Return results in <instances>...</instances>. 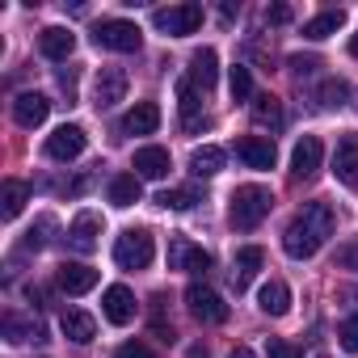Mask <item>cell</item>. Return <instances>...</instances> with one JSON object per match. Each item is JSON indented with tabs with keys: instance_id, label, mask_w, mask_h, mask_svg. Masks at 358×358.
<instances>
[{
	"instance_id": "cell-43",
	"label": "cell",
	"mask_w": 358,
	"mask_h": 358,
	"mask_svg": "<svg viewBox=\"0 0 358 358\" xmlns=\"http://www.w3.org/2000/svg\"><path fill=\"white\" fill-rule=\"evenodd\" d=\"M186 358H211V354H207V345H190V354H186Z\"/></svg>"
},
{
	"instance_id": "cell-38",
	"label": "cell",
	"mask_w": 358,
	"mask_h": 358,
	"mask_svg": "<svg viewBox=\"0 0 358 358\" xmlns=\"http://www.w3.org/2000/svg\"><path fill=\"white\" fill-rule=\"evenodd\" d=\"M337 266L358 274V241H350V245H341V249H337Z\"/></svg>"
},
{
	"instance_id": "cell-31",
	"label": "cell",
	"mask_w": 358,
	"mask_h": 358,
	"mask_svg": "<svg viewBox=\"0 0 358 358\" xmlns=\"http://www.w3.org/2000/svg\"><path fill=\"white\" fill-rule=\"evenodd\" d=\"M350 101V85L345 80H324L320 89H316V106L320 110H341Z\"/></svg>"
},
{
	"instance_id": "cell-34",
	"label": "cell",
	"mask_w": 358,
	"mask_h": 358,
	"mask_svg": "<svg viewBox=\"0 0 358 358\" xmlns=\"http://www.w3.org/2000/svg\"><path fill=\"white\" fill-rule=\"evenodd\" d=\"M156 203H160L164 211H190V207L199 203V194H194V190H164Z\"/></svg>"
},
{
	"instance_id": "cell-30",
	"label": "cell",
	"mask_w": 358,
	"mask_h": 358,
	"mask_svg": "<svg viewBox=\"0 0 358 358\" xmlns=\"http://www.w3.org/2000/svg\"><path fill=\"white\" fill-rule=\"evenodd\" d=\"M43 324L38 320H22V316H5V341L9 345H22V341H43Z\"/></svg>"
},
{
	"instance_id": "cell-26",
	"label": "cell",
	"mask_w": 358,
	"mask_h": 358,
	"mask_svg": "<svg viewBox=\"0 0 358 358\" xmlns=\"http://www.w3.org/2000/svg\"><path fill=\"white\" fill-rule=\"evenodd\" d=\"M110 203L114 207H135L139 203V194H143V186H139V177L135 173H118V177H110Z\"/></svg>"
},
{
	"instance_id": "cell-9",
	"label": "cell",
	"mask_w": 358,
	"mask_h": 358,
	"mask_svg": "<svg viewBox=\"0 0 358 358\" xmlns=\"http://www.w3.org/2000/svg\"><path fill=\"white\" fill-rule=\"evenodd\" d=\"M320 160H324V148L316 135H303L291 152V182H312V177L320 173Z\"/></svg>"
},
{
	"instance_id": "cell-10",
	"label": "cell",
	"mask_w": 358,
	"mask_h": 358,
	"mask_svg": "<svg viewBox=\"0 0 358 358\" xmlns=\"http://www.w3.org/2000/svg\"><path fill=\"white\" fill-rule=\"evenodd\" d=\"M333 177L341 186L358 190V131H345L337 139V152H333Z\"/></svg>"
},
{
	"instance_id": "cell-25",
	"label": "cell",
	"mask_w": 358,
	"mask_h": 358,
	"mask_svg": "<svg viewBox=\"0 0 358 358\" xmlns=\"http://www.w3.org/2000/svg\"><path fill=\"white\" fill-rule=\"evenodd\" d=\"M345 26V9H324V13H316V17H308L303 22V38H312V43H324L329 34H337Z\"/></svg>"
},
{
	"instance_id": "cell-5",
	"label": "cell",
	"mask_w": 358,
	"mask_h": 358,
	"mask_svg": "<svg viewBox=\"0 0 358 358\" xmlns=\"http://www.w3.org/2000/svg\"><path fill=\"white\" fill-rule=\"evenodd\" d=\"M152 26L169 38H186L203 26V5H169V9H156L152 13Z\"/></svg>"
},
{
	"instance_id": "cell-39",
	"label": "cell",
	"mask_w": 358,
	"mask_h": 358,
	"mask_svg": "<svg viewBox=\"0 0 358 358\" xmlns=\"http://www.w3.org/2000/svg\"><path fill=\"white\" fill-rule=\"evenodd\" d=\"M291 17H295L291 5H270V9H266V22H270V26H287Z\"/></svg>"
},
{
	"instance_id": "cell-11",
	"label": "cell",
	"mask_w": 358,
	"mask_h": 358,
	"mask_svg": "<svg viewBox=\"0 0 358 358\" xmlns=\"http://www.w3.org/2000/svg\"><path fill=\"white\" fill-rule=\"evenodd\" d=\"M122 97H127V72L122 68H97V76H93V106L110 110Z\"/></svg>"
},
{
	"instance_id": "cell-29",
	"label": "cell",
	"mask_w": 358,
	"mask_h": 358,
	"mask_svg": "<svg viewBox=\"0 0 358 358\" xmlns=\"http://www.w3.org/2000/svg\"><path fill=\"white\" fill-rule=\"evenodd\" d=\"M26 203H30V186L26 182H5L0 186V215L5 220H17Z\"/></svg>"
},
{
	"instance_id": "cell-40",
	"label": "cell",
	"mask_w": 358,
	"mask_h": 358,
	"mask_svg": "<svg viewBox=\"0 0 358 358\" xmlns=\"http://www.w3.org/2000/svg\"><path fill=\"white\" fill-rule=\"evenodd\" d=\"M118 358H152V350H148V345H139V341H127V345L118 350Z\"/></svg>"
},
{
	"instance_id": "cell-45",
	"label": "cell",
	"mask_w": 358,
	"mask_h": 358,
	"mask_svg": "<svg viewBox=\"0 0 358 358\" xmlns=\"http://www.w3.org/2000/svg\"><path fill=\"white\" fill-rule=\"evenodd\" d=\"M316 358H329V354H316Z\"/></svg>"
},
{
	"instance_id": "cell-32",
	"label": "cell",
	"mask_w": 358,
	"mask_h": 358,
	"mask_svg": "<svg viewBox=\"0 0 358 358\" xmlns=\"http://www.w3.org/2000/svg\"><path fill=\"white\" fill-rule=\"evenodd\" d=\"M228 89H232V101H253V72L245 64H232L228 68Z\"/></svg>"
},
{
	"instance_id": "cell-37",
	"label": "cell",
	"mask_w": 358,
	"mask_h": 358,
	"mask_svg": "<svg viewBox=\"0 0 358 358\" xmlns=\"http://www.w3.org/2000/svg\"><path fill=\"white\" fill-rule=\"evenodd\" d=\"M266 358H299V350L282 337H266Z\"/></svg>"
},
{
	"instance_id": "cell-20",
	"label": "cell",
	"mask_w": 358,
	"mask_h": 358,
	"mask_svg": "<svg viewBox=\"0 0 358 358\" xmlns=\"http://www.w3.org/2000/svg\"><path fill=\"white\" fill-rule=\"evenodd\" d=\"M38 47H43V55H47V59L64 64V59L76 51V34H72V30H64V26H47V30L38 34Z\"/></svg>"
},
{
	"instance_id": "cell-6",
	"label": "cell",
	"mask_w": 358,
	"mask_h": 358,
	"mask_svg": "<svg viewBox=\"0 0 358 358\" xmlns=\"http://www.w3.org/2000/svg\"><path fill=\"white\" fill-rule=\"evenodd\" d=\"M186 308H190V316L203 320V324H224V320H228L224 295L211 291V287H203V282H190V287H186Z\"/></svg>"
},
{
	"instance_id": "cell-14",
	"label": "cell",
	"mask_w": 358,
	"mask_h": 358,
	"mask_svg": "<svg viewBox=\"0 0 358 358\" xmlns=\"http://www.w3.org/2000/svg\"><path fill=\"white\" fill-rule=\"evenodd\" d=\"M169 169H173V160H169L164 148L148 143V148L135 152V177L139 182H160V177H169Z\"/></svg>"
},
{
	"instance_id": "cell-8",
	"label": "cell",
	"mask_w": 358,
	"mask_h": 358,
	"mask_svg": "<svg viewBox=\"0 0 358 358\" xmlns=\"http://www.w3.org/2000/svg\"><path fill=\"white\" fill-rule=\"evenodd\" d=\"M85 143H89V139H85V127L64 122V127H55V131L47 135V148H43V152H47L51 160H76V156L85 152Z\"/></svg>"
},
{
	"instance_id": "cell-7",
	"label": "cell",
	"mask_w": 358,
	"mask_h": 358,
	"mask_svg": "<svg viewBox=\"0 0 358 358\" xmlns=\"http://www.w3.org/2000/svg\"><path fill=\"white\" fill-rule=\"evenodd\" d=\"M169 270H182V274H207L211 270V253H203L194 241L186 236H173L169 241Z\"/></svg>"
},
{
	"instance_id": "cell-21",
	"label": "cell",
	"mask_w": 358,
	"mask_h": 358,
	"mask_svg": "<svg viewBox=\"0 0 358 358\" xmlns=\"http://www.w3.org/2000/svg\"><path fill=\"white\" fill-rule=\"evenodd\" d=\"M215 76H220V55H215L211 47H199V51L190 55V85L207 93V89L215 85Z\"/></svg>"
},
{
	"instance_id": "cell-1",
	"label": "cell",
	"mask_w": 358,
	"mask_h": 358,
	"mask_svg": "<svg viewBox=\"0 0 358 358\" xmlns=\"http://www.w3.org/2000/svg\"><path fill=\"white\" fill-rule=\"evenodd\" d=\"M333 228H337V211H333L329 203H308V207L287 224V232H282V249H287V257H295V262L316 257L320 245L333 236Z\"/></svg>"
},
{
	"instance_id": "cell-44",
	"label": "cell",
	"mask_w": 358,
	"mask_h": 358,
	"mask_svg": "<svg viewBox=\"0 0 358 358\" xmlns=\"http://www.w3.org/2000/svg\"><path fill=\"white\" fill-rule=\"evenodd\" d=\"M350 55H354V59H358V34H354V38H350Z\"/></svg>"
},
{
	"instance_id": "cell-23",
	"label": "cell",
	"mask_w": 358,
	"mask_h": 358,
	"mask_svg": "<svg viewBox=\"0 0 358 358\" xmlns=\"http://www.w3.org/2000/svg\"><path fill=\"white\" fill-rule=\"evenodd\" d=\"M59 329H64V337L76 341V345H89V341L97 337V320H93L89 312H80V308H68V312L59 316Z\"/></svg>"
},
{
	"instance_id": "cell-13",
	"label": "cell",
	"mask_w": 358,
	"mask_h": 358,
	"mask_svg": "<svg viewBox=\"0 0 358 358\" xmlns=\"http://www.w3.org/2000/svg\"><path fill=\"white\" fill-rule=\"evenodd\" d=\"M97 270L93 266H85V262H64L59 266V274H55V287L64 291V295H85V291H93L97 287Z\"/></svg>"
},
{
	"instance_id": "cell-4",
	"label": "cell",
	"mask_w": 358,
	"mask_h": 358,
	"mask_svg": "<svg viewBox=\"0 0 358 358\" xmlns=\"http://www.w3.org/2000/svg\"><path fill=\"white\" fill-rule=\"evenodd\" d=\"M93 43H97L101 51H122V55H131V51H139V47H143V30H139L135 22L106 17V22L93 30Z\"/></svg>"
},
{
	"instance_id": "cell-17",
	"label": "cell",
	"mask_w": 358,
	"mask_h": 358,
	"mask_svg": "<svg viewBox=\"0 0 358 358\" xmlns=\"http://www.w3.org/2000/svg\"><path fill=\"white\" fill-rule=\"evenodd\" d=\"M101 312H106V320L110 324H131L135 320V295L127 291V287H106V295H101Z\"/></svg>"
},
{
	"instance_id": "cell-3",
	"label": "cell",
	"mask_w": 358,
	"mask_h": 358,
	"mask_svg": "<svg viewBox=\"0 0 358 358\" xmlns=\"http://www.w3.org/2000/svg\"><path fill=\"white\" fill-rule=\"evenodd\" d=\"M156 257V241L148 228H127L118 241H114V262L118 270H148Z\"/></svg>"
},
{
	"instance_id": "cell-2",
	"label": "cell",
	"mask_w": 358,
	"mask_h": 358,
	"mask_svg": "<svg viewBox=\"0 0 358 358\" xmlns=\"http://www.w3.org/2000/svg\"><path fill=\"white\" fill-rule=\"evenodd\" d=\"M270 207H274V194H270L266 186H241V190H232L228 220H232V228L249 232V228H257V224L270 215Z\"/></svg>"
},
{
	"instance_id": "cell-15",
	"label": "cell",
	"mask_w": 358,
	"mask_h": 358,
	"mask_svg": "<svg viewBox=\"0 0 358 358\" xmlns=\"http://www.w3.org/2000/svg\"><path fill=\"white\" fill-rule=\"evenodd\" d=\"M236 156H241L249 169H274V160H278V152H274V143H270L266 135H245V139H236Z\"/></svg>"
},
{
	"instance_id": "cell-35",
	"label": "cell",
	"mask_w": 358,
	"mask_h": 358,
	"mask_svg": "<svg viewBox=\"0 0 358 358\" xmlns=\"http://www.w3.org/2000/svg\"><path fill=\"white\" fill-rule=\"evenodd\" d=\"M287 68H291V76H295V80H308V76H316L320 59H316V55H291V59H287Z\"/></svg>"
},
{
	"instance_id": "cell-18",
	"label": "cell",
	"mask_w": 358,
	"mask_h": 358,
	"mask_svg": "<svg viewBox=\"0 0 358 358\" xmlns=\"http://www.w3.org/2000/svg\"><path fill=\"white\" fill-rule=\"evenodd\" d=\"M177 110H182V131H199L207 127V114H203V97L190 80L177 85Z\"/></svg>"
},
{
	"instance_id": "cell-41",
	"label": "cell",
	"mask_w": 358,
	"mask_h": 358,
	"mask_svg": "<svg viewBox=\"0 0 358 358\" xmlns=\"http://www.w3.org/2000/svg\"><path fill=\"white\" fill-rule=\"evenodd\" d=\"M59 89H64L68 97L76 93V72H72V68H64V72H59Z\"/></svg>"
},
{
	"instance_id": "cell-42",
	"label": "cell",
	"mask_w": 358,
	"mask_h": 358,
	"mask_svg": "<svg viewBox=\"0 0 358 358\" xmlns=\"http://www.w3.org/2000/svg\"><path fill=\"white\" fill-rule=\"evenodd\" d=\"M228 358H257V354H253V350H249V345H236V350H232V354H228Z\"/></svg>"
},
{
	"instance_id": "cell-27",
	"label": "cell",
	"mask_w": 358,
	"mask_h": 358,
	"mask_svg": "<svg viewBox=\"0 0 358 358\" xmlns=\"http://www.w3.org/2000/svg\"><path fill=\"white\" fill-rule=\"evenodd\" d=\"M249 114H253V122H257V127H270V131H278V127H282V101H278L274 93L253 97V101H249Z\"/></svg>"
},
{
	"instance_id": "cell-33",
	"label": "cell",
	"mask_w": 358,
	"mask_h": 358,
	"mask_svg": "<svg viewBox=\"0 0 358 358\" xmlns=\"http://www.w3.org/2000/svg\"><path fill=\"white\" fill-rule=\"evenodd\" d=\"M51 232H55V220H51V215H43V220H38V224L26 232L22 249H26V253H38V249H47V245H51Z\"/></svg>"
},
{
	"instance_id": "cell-28",
	"label": "cell",
	"mask_w": 358,
	"mask_h": 358,
	"mask_svg": "<svg viewBox=\"0 0 358 358\" xmlns=\"http://www.w3.org/2000/svg\"><path fill=\"white\" fill-rule=\"evenodd\" d=\"M224 148H215V143H203V148H194L190 152V173L194 177H215L220 169H224Z\"/></svg>"
},
{
	"instance_id": "cell-24",
	"label": "cell",
	"mask_w": 358,
	"mask_h": 358,
	"mask_svg": "<svg viewBox=\"0 0 358 358\" xmlns=\"http://www.w3.org/2000/svg\"><path fill=\"white\" fill-rule=\"evenodd\" d=\"M257 308H262L266 316H287V312H291V287H287L282 278H270V282L257 291Z\"/></svg>"
},
{
	"instance_id": "cell-16",
	"label": "cell",
	"mask_w": 358,
	"mask_h": 358,
	"mask_svg": "<svg viewBox=\"0 0 358 358\" xmlns=\"http://www.w3.org/2000/svg\"><path fill=\"white\" fill-rule=\"evenodd\" d=\"M97 236H101V220H97L93 211H85V215H76L72 228H68V249H72V253H93V249H97Z\"/></svg>"
},
{
	"instance_id": "cell-12",
	"label": "cell",
	"mask_w": 358,
	"mask_h": 358,
	"mask_svg": "<svg viewBox=\"0 0 358 358\" xmlns=\"http://www.w3.org/2000/svg\"><path fill=\"white\" fill-rule=\"evenodd\" d=\"M47 114H51V97H47V93H17V97H13V118H17V127L34 131V127L47 122Z\"/></svg>"
},
{
	"instance_id": "cell-19",
	"label": "cell",
	"mask_w": 358,
	"mask_h": 358,
	"mask_svg": "<svg viewBox=\"0 0 358 358\" xmlns=\"http://www.w3.org/2000/svg\"><path fill=\"white\" fill-rule=\"evenodd\" d=\"M160 127V106L156 101H135L122 118V135H152Z\"/></svg>"
},
{
	"instance_id": "cell-36",
	"label": "cell",
	"mask_w": 358,
	"mask_h": 358,
	"mask_svg": "<svg viewBox=\"0 0 358 358\" xmlns=\"http://www.w3.org/2000/svg\"><path fill=\"white\" fill-rule=\"evenodd\" d=\"M337 337H341V345H345L350 354H358V312H354L350 320H341V329H337Z\"/></svg>"
},
{
	"instance_id": "cell-22",
	"label": "cell",
	"mask_w": 358,
	"mask_h": 358,
	"mask_svg": "<svg viewBox=\"0 0 358 358\" xmlns=\"http://www.w3.org/2000/svg\"><path fill=\"white\" fill-rule=\"evenodd\" d=\"M262 266H266V253H262L257 245H245V249H236V262H232V287H236V291H245Z\"/></svg>"
}]
</instances>
